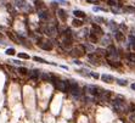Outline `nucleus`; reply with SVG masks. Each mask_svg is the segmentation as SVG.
Segmentation results:
<instances>
[{
    "label": "nucleus",
    "instance_id": "obj_1",
    "mask_svg": "<svg viewBox=\"0 0 135 123\" xmlns=\"http://www.w3.org/2000/svg\"><path fill=\"white\" fill-rule=\"evenodd\" d=\"M51 84L54 85L55 89H57L58 92L68 93V84H67V80H61L60 78H57L56 76L52 74V78H51Z\"/></svg>",
    "mask_w": 135,
    "mask_h": 123
},
{
    "label": "nucleus",
    "instance_id": "obj_2",
    "mask_svg": "<svg viewBox=\"0 0 135 123\" xmlns=\"http://www.w3.org/2000/svg\"><path fill=\"white\" fill-rule=\"evenodd\" d=\"M112 102H113L114 111H117V112H126V100L123 99V96H120V95L116 96L112 100Z\"/></svg>",
    "mask_w": 135,
    "mask_h": 123
},
{
    "label": "nucleus",
    "instance_id": "obj_3",
    "mask_svg": "<svg viewBox=\"0 0 135 123\" xmlns=\"http://www.w3.org/2000/svg\"><path fill=\"white\" fill-rule=\"evenodd\" d=\"M42 33L48 36V37H50V38H54V37L57 36L58 29L55 24H45L44 27H42Z\"/></svg>",
    "mask_w": 135,
    "mask_h": 123
},
{
    "label": "nucleus",
    "instance_id": "obj_4",
    "mask_svg": "<svg viewBox=\"0 0 135 123\" xmlns=\"http://www.w3.org/2000/svg\"><path fill=\"white\" fill-rule=\"evenodd\" d=\"M84 90L88 94L92 95V96H96V98H99L100 95L102 94V92H104V89L98 86V85H86V86H84Z\"/></svg>",
    "mask_w": 135,
    "mask_h": 123
},
{
    "label": "nucleus",
    "instance_id": "obj_5",
    "mask_svg": "<svg viewBox=\"0 0 135 123\" xmlns=\"http://www.w3.org/2000/svg\"><path fill=\"white\" fill-rule=\"evenodd\" d=\"M36 44L40 46V49H43L45 51H51L54 49V44L51 40H43L40 37L36 39Z\"/></svg>",
    "mask_w": 135,
    "mask_h": 123
},
{
    "label": "nucleus",
    "instance_id": "obj_6",
    "mask_svg": "<svg viewBox=\"0 0 135 123\" xmlns=\"http://www.w3.org/2000/svg\"><path fill=\"white\" fill-rule=\"evenodd\" d=\"M85 52H86V50H85V48L84 45H77L76 48H73L72 50L70 51V55L72 57H82L85 55Z\"/></svg>",
    "mask_w": 135,
    "mask_h": 123
},
{
    "label": "nucleus",
    "instance_id": "obj_7",
    "mask_svg": "<svg viewBox=\"0 0 135 123\" xmlns=\"http://www.w3.org/2000/svg\"><path fill=\"white\" fill-rule=\"evenodd\" d=\"M14 6L17 8V9H20V10H23V11H26V12L32 11L30 5L27 4L26 0H14Z\"/></svg>",
    "mask_w": 135,
    "mask_h": 123
},
{
    "label": "nucleus",
    "instance_id": "obj_8",
    "mask_svg": "<svg viewBox=\"0 0 135 123\" xmlns=\"http://www.w3.org/2000/svg\"><path fill=\"white\" fill-rule=\"evenodd\" d=\"M38 17H39L40 21H43V22H48L50 20V12H49V10L48 9L39 10L38 11Z\"/></svg>",
    "mask_w": 135,
    "mask_h": 123
},
{
    "label": "nucleus",
    "instance_id": "obj_9",
    "mask_svg": "<svg viewBox=\"0 0 135 123\" xmlns=\"http://www.w3.org/2000/svg\"><path fill=\"white\" fill-rule=\"evenodd\" d=\"M100 58L101 57L98 56L95 52H89L88 54V60H89L90 64L94 65V66H100Z\"/></svg>",
    "mask_w": 135,
    "mask_h": 123
},
{
    "label": "nucleus",
    "instance_id": "obj_10",
    "mask_svg": "<svg viewBox=\"0 0 135 123\" xmlns=\"http://www.w3.org/2000/svg\"><path fill=\"white\" fill-rule=\"evenodd\" d=\"M72 44H73V40L72 38H67V37H63L62 42H61V48L64 49V50H67V49H71L72 48Z\"/></svg>",
    "mask_w": 135,
    "mask_h": 123
},
{
    "label": "nucleus",
    "instance_id": "obj_11",
    "mask_svg": "<svg viewBox=\"0 0 135 123\" xmlns=\"http://www.w3.org/2000/svg\"><path fill=\"white\" fill-rule=\"evenodd\" d=\"M56 14H57V17H58V20H60L61 22H66V21L68 20V14H67L63 9H57Z\"/></svg>",
    "mask_w": 135,
    "mask_h": 123
},
{
    "label": "nucleus",
    "instance_id": "obj_12",
    "mask_svg": "<svg viewBox=\"0 0 135 123\" xmlns=\"http://www.w3.org/2000/svg\"><path fill=\"white\" fill-rule=\"evenodd\" d=\"M111 98H112V92L111 90H104L102 94L100 95L98 99H100L101 101H110Z\"/></svg>",
    "mask_w": 135,
    "mask_h": 123
},
{
    "label": "nucleus",
    "instance_id": "obj_13",
    "mask_svg": "<svg viewBox=\"0 0 135 123\" xmlns=\"http://www.w3.org/2000/svg\"><path fill=\"white\" fill-rule=\"evenodd\" d=\"M28 77H29L32 80H38V79L40 78V71H39V70H32V71H29Z\"/></svg>",
    "mask_w": 135,
    "mask_h": 123
},
{
    "label": "nucleus",
    "instance_id": "obj_14",
    "mask_svg": "<svg viewBox=\"0 0 135 123\" xmlns=\"http://www.w3.org/2000/svg\"><path fill=\"white\" fill-rule=\"evenodd\" d=\"M100 78H101L102 82H105V83H107V84H112V83L114 82V77L111 76V74H106V73L102 74Z\"/></svg>",
    "mask_w": 135,
    "mask_h": 123
},
{
    "label": "nucleus",
    "instance_id": "obj_15",
    "mask_svg": "<svg viewBox=\"0 0 135 123\" xmlns=\"http://www.w3.org/2000/svg\"><path fill=\"white\" fill-rule=\"evenodd\" d=\"M113 33H114V38H116V40H117L118 43H122V42L126 40V36H124V33H122L120 30H114Z\"/></svg>",
    "mask_w": 135,
    "mask_h": 123
},
{
    "label": "nucleus",
    "instance_id": "obj_16",
    "mask_svg": "<svg viewBox=\"0 0 135 123\" xmlns=\"http://www.w3.org/2000/svg\"><path fill=\"white\" fill-rule=\"evenodd\" d=\"M91 30L94 32V33H96L99 37H102V36H105V33H104V29L100 27L99 24H92V28Z\"/></svg>",
    "mask_w": 135,
    "mask_h": 123
},
{
    "label": "nucleus",
    "instance_id": "obj_17",
    "mask_svg": "<svg viewBox=\"0 0 135 123\" xmlns=\"http://www.w3.org/2000/svg\"><path fill=\"white\" fill-rule=\"evenodd\" d=\"M33 1H34V8H36L38 11H39V10L46 9V8H45V2L43 0H33Z\"/></svg>",
    "mask_w": 135,
    "mask_h": 123
},
{
    "label": "nucleus",
    "instance_id": "obj_18",
    "mask_svg": "<svg viewBox=\"0 0 135 123\" xmlns=\"http://www.w3.org/2000/svg\"><path fill=\"white\" fill-rule=\"evenodd\" d=\"M88 38L90 39V42H91V43H98V42H99V39H100V37L96 34V33H94L92 30H90L89 37H88Z\"/></svg>",
    "mask_w": 135,
    "mask_h": 123
},
{
    "label": "nucleus",
    "instance_id": "obj_19",
    "mask_svg": "<svg viewBox=\"0 0 135 123\" xmlns=\"http://www.w3.org/2000/svg\"><path fill=\"white\" fill-rule=\"evenodd\" d=\"M51 78H52V74H50V73H40V79L42 80H44V82H50L51 83Z\"/></svg>",
    "mask_w": 135,
    "mask_h": 123
},
{
    "label": "nucleus",
    "instance_id": "obj_20",
    "mask_svg": "<svg viewBox=\"0 0 135 123\" xmlns=\"http://www.w3.org/2000/svg\"><path fill=\"white\" fill-rule=\"evenodd\" d=\"M33 61H36V62H40V64H50V65H54V66H56V64L48 62L45 58H43V57H39V56H33Z\"/></svg>",
    "mask_w": 135,
    "mask_h": 123
},
{
    "label": "nucleus",
    "instance_id": "obj_21",
    "mask_svg": "<svg viewBox=\"0 0 135 123\" xmlns=\"http://www.w3.org/2000/svg\"><path fill=\"white\" fill-rule=\"evenodd\" d=\"M73 15L76 16V18H84L85 17V12L82 11V10H74L73 11Z\"/></svg>",
    "mask_w": 135,
    "mask_h": 123
},
{
    "label": "nucleus",
    "instance_id": "obj_22",
    "mask_svg": "<svg viewBox=\"0 0 135 123\" xmlns=\"http://www.w3.org/2000/svg\"><path fill=\"white\" fill-rule=\"evenodd\" d=\"M101 42H102V44H104V45H108V46H110V45H111V43H112V40H111V36H110V34H107L106 37H105V36H102V40H101Z\"/></svg>",
    "mask_w": 135,
    "mask_h": 123
},
{
    "label": "nucleus",
    "instance_id": "obj_23",
    "mask_svg": "<svg viewBox=\"0 0 135 123\" xmlns=\"http://www.w3.org/2000/svg\"><path fill=\"white\" fill-rule=\"evenodd\" d=\"M6 34H8V37H9L14 43H16V44H20V42H18V38H17V36H16V33L14 34L12 32H6Z\"/></svg>",
    "mask_w": 135,
    "mask_h": 123
},
{
    "label": "nucleus",
    "instance_id": "obj_24",
    "mask_svg": "<svg viewBox=\"0 0 135 123\" xmlns=\"http://www.w3.org/2000/svg\"><path fill=\"white\" fill-rule=\"evenodd\" d=\"M83 24H84V22L79 18H74L72 21V26L73 27H77V28H79V27H83Z\"/></svg>",
    "mask_w": 135,
    "mask_h": 123
},
{
    "label": "nucleus",
    "instance_id": "obj_25",
    "mask_svg": "<svg viewBox=\"0 0 135 123\" xmlns=\"http://www.w3.org/2000/svg\"><path fill=\"white\" fill-rule=\"evenodd\" d=\"M95 54L100 57L106 56V55H107V50H105V49H96V50H95Z\"/></svg>",
    "mask_w": 135,
    "mask_h": 123
},
{
    "label": "nucleus",
    "instance_id": "obj_26",
    "mask_svg": "<svg viewBox=\"0 0 135 123\" xmlns=\"http://www.w3.org/2000/svg\"><path fill=\"white\" fill-rule=\"evenodd\" d=\"M18 72H20V74L21 76H28V73H29V71H28V68L26 67H18Z\"/></svg>",
    "mask_w": 135,
    "mask_h": 123
},
{
    "label": "nucleus",
    "instance_id": "obj_27",
    "mask_svg": "<svg viewBox=\"0 0 135 123\" xmlns=\"http://www.w3.org/2000/svg\"><path fill=\"white\" fill-rule=\"evenodd\" d=\"M108 65L111 67H113V68H118V67L120 66V62L119 61H112V60H108Z\"/></svg>",
    "mask_w": 135,
    "mask_h": 123
},
{
    "label": "nucleus",
    "instance_id": "obj_28",
    "mask_svg": "<svg viewBox=\"0 0 135 123\" xmlns=\"http://www.w3.org/2000/svg\"><path fill=\"white\" fill-rule=\"evenodd\" d=\"M5 54H6V55H9V56H14V55L16 54V50H15L14 48H9V49H6Z\"/></svg>",
    "mask_w": 135,
    "mask_h": 123
},
{
    "label": "nucleus",
    "instance_id": "obj_29",
    "mask_svg": "<svg viewBox=\"0 0 135 123\" xmlns=\"http://www.w3.org/2000/svg\"><path fill=\"white\" fill-rule=\"evenodd\" d=\"M116 82H117L118 85H120V86H126L128 84V82H126V79H116Z\"/></svg>",
    "mask_w": 135,
    "mask_h": 123
},
{
    "label": "nucleus",
    "instance_id": "obj_30",
    "mask_svg": "<svg viewBox=\"0 0 135 123\" xmlns=\"http://www.w3.org/2000/svg\"><path fill=\"white\" fill-rule=\"evenodd\" d=\"M18 57H20V58H23V60H29V58H30V56H29L28 54H24V52H20V54H18Z\"/></svg>",
    "mask_w": 135,
    "mask_h": 123
},
{
    "label": "nucleus",
    "instance_id": "obj_31",
    "mask_svg": "<svg viewBox=\"0 0 135 123\" xmlns=\"http://www.w3.org/2000/svg\"><path fill=\"white\" fill-rule=\"evenodd\" d=\"M128 58H129V62H134L135 64V54L134 52H129V54H128Z\"/></svg>",
    "mask_w": 135,
    "mask_h": 123
},
{
    "label": "nucleus",
    "instance_id": "obj_32",
    "mask_svg": "<svg viewBox=\"0 0 135 123\" xmlns=\"http://www.w3.org/2000/svg\"><path fill=\"white\" fill-rule=\"evenodd\" d=\"M52 2L60 4V5H68V1H67V0H54Z\"/></svg>",
    "mask_w": 135,
    "mask_h": 123
},
{
    "label": "nucleus",
    "instance_id": "obj_33",
    "mask_svg": "<svg viewBox=\"0 0 135 123\" xmlns=\"http://www.w3.org/2000/svg\"><path fill=\"white\" fill-rule=\"evenodd\" d=\"M108 27H110V28L114 32V30H116V28H117V24H116L113 21H110V23H108Z\"/></svg>",
    "mask_w": 135,
    "mask_h": 123
},
{
    "label": "nucleus",
    "instance_id": "obj_34",
    "mask_svg": "<svg viewBox=\"0 0 135 123\" xmlns=\"http://www.w3.org/2000/svg\"><path fill=\"white\" fill-rule=\"evenodd\" d=\"M108 4L111 6H119V1L118 0H108Z\"/></svg>",
    "mask_w": 135,
    "mask_h": 123
},
{
    "label": "nucleus",
    "instance_id": "obj_35",
    "mask_svg": "<svg viewBox=\"0 0 135 123\" xmlns=\"http://www.w3.org/2000/svg\"><path fill=\"white\" fill-rule=\"evenodd\" d=\"M130 48L133 50H135V38L133 36H130Z\"/></svg>",
    "mask_w": 135,
    "mask_h": 123
},
{
    "label": "nucleus",
    "instance_id": "obj_36",
    "mask_svg": "<svg viewBox=\"0 0 135 123\" xmlns=\"http://www.w3.org/2000/svg\"><path fill=\"white\" fill-rule=\"evenodd\" d=\"M84 48L86 51H94V46L92 45H89V44H84Z\"/></svg>",
    "mask_w": 135,
    "mask_h": 123
},
{
    "label": "nucleus",
    "instance_id": "obj_37",
    "mask_svg": "<svg viewBox=\"0 0 135 123\" xmlns=\"http://www.w3.org/2000/svg\"><path fill=\"white\" fill-rule=\"evenodd\" d=\"M89 74H90V77H92V78H95V79H98V78H100V76L98 74V73H95V72H91V71L89 72Z\"/></svg>",
    "mask_w": 135,
    "mask_h": 123
},
{
    "label": "nucleus",
    "instance_id": "obj_38",
    "mask_svg": "<svg viewBox=\"0 0 135 123\" xmlns=\"http://www.w3.org/2000/svg\"><path fill=\"white\" fill-rule=\"evenodd\" d=\"M92 11H106V9H104V8H99V6H94L92 8Z\"/></svg>",
    "mask_w": 135,
    "mask_h": 123
},
{
    "label": "nucleus",
    "instance_id": "obj_39",
    "mask_svg": "<svg viewBox=\"0 0 135 123\" xmlns=\"http://www.w3.org/2000/svg\"><path fill=\"white\" fill-rule=\"evenodd\" d=\"M129 120L132 121V123H135V114H132L129 116Z\"/></svg>",
    "mask_w": 135,
    "mask_h": 123
},
{
    "label": "nucleus",
    "instance_id": "obj_40",
    "mask_svg": "<svg viewBox=\"0 0 135 123\" xmlns=\"http://www.w3.org/2000/svg\"><path fill=\"white\" fill-rule=\"evenodd\" d=\"M73 64H74V65H78V66H80V65H82V61H80V60H77V58H76V60L73 61Z\"/></svg>",
    "mask_w": 135,
    "mask_h": 123
},
{
    "label": "nucleus",
    "instance_id": "obj_41",
    "mask_svg": "<svg viewBox=\"0 0 135 123\" xmlns=\"http://www.w3.org/2000/svg\"><path fill=\"white\" fill-rule=\"evenodd\" d=\"M86 2H89V4H99V0H86Z\"/></svg>",
    "mask_w": 135,
    "mask_h": 123
},
{
    "label": "nucleus",
    "instance_id": "obj_42",
    "mask_svg": "<svg viewBox=\"0 0 135 123\" xmlns=\"http://www.w3.org/2000/svg\"><path fill=\"white\" fill-rule=\"evenodd\" d=\"M11 62H12V64H15V65H22V62H21L20 60H12Z\"/></svg>",
    "mask_w": 135,
    "mask_h": 123
},
{
    "label": "nucleus",
    "instance_id": "obj_43",
    "mask_svg": "<svg viewBox=\"0 0 135 123\" xmlns=\"http://www.w3.org/2000/svg\"><path fill=\"white\" fill-rule=\"evenodd\" d=\"M95 20H96L98 22H106L105 20H104V18H101V17H96V18H95Z\"/></svg>",
    "mask_w": 135,
    "mask_h": 123
},
{
    "label": "nucleus",
    "instance_id": "obj_44",
    "mask_svg": "<svg viewBox=\"0 0 135 123\" xmlns=\"http://www.w3.org/2000/svg\"><path fill=\"white\" fill-rule=\"evenodd\" d=\"M130 86H132V89H133V90H135V83H133Z\"/></svg>",
    "mask_w": 135,
    "mask_h": 123
},
{
    "label": "nucleus",
    "instance_id": "obj_45",
    "mask_svg": "<svg viewBox=\"0 0 135 123\" xmlns=\"http://www.w3.org/2000/svg\"><path fill=\"white\" fill-rule=\"evenodd\" d=\"M5 29V27H2V26H0V30H4Z\"/></svg>",
    "mask_w": 135,
    "mask_h": 123
},
{
    "label": "nucleus",
    "instance_id": "obj_46",
    "mask_svg": "<svg viewBox=\"0 0 135 123\" xmlns=\"http://www.w3.org/2000/svg\"><path fill=\"white\" fill-rule=\"evenodd\" d=\"M4 38V36H2V34H1V33H0V40H1V39Z\"/></svg>",
    "mask_w": 135,
    "mask_h": 123
},
{
    "label": "nucleus",
    "instance_id": "obj_47",
    "mask_svg": "<svg viewBox=\"0 0 135 123\" xmlns=\"http://www.w3.org/2000/svg\"><path fill=\"white\" fill-rule=\"evenodd\" d=\"M1 1H8V0H1Z\"/></svg>",
    "mask_w": 135,
    "mask_h": 123
}]
</instances>
